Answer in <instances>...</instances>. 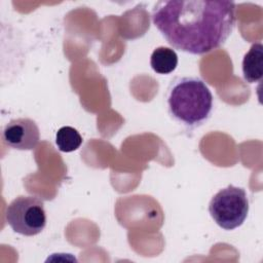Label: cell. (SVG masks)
<instances>
[{
	"mask_svg": "<svg viewBox=\"0 0 263 263\" xmlns=\"http://www.w3.org/2000/svg\"><path fill=\"white\" fill-rule=\"evenodd\" d=\"M151 17L171 46L200 55L219 48L231 35L236 4L213 0L158 1Z\"/></svg>",
	"mask_w": 263,
	"mask_h": 263,
	"instance_id": "6da1fadb",
	"label": "cell"
},
{
	"mask_svg": "<svg viewBox=\"0 0 263 263\" xmlns=\"http://www.w3.org/2000/svg\"><path fill=\"white\" fill-rule=\"evenodd\" d=\"M250 209L247 192L241 187L228 185L219 190L209 203V213L218 226L233 230L241 226Z\"/></svg>",
	"mask_w": 263,
	"mask_h": 263,
	"instance_id": "3957f363",
	"label": "cell"
},
{
	"mask_svg": "<svg viewBox=\"0 0 263 263\" xmlns=\"http://www.w3.org/2000/svg\"><path fill=\"white\" fill-rule=\"evenodd\" d=\"M82 144V138L78 130L72 126H63L55 134V145L62 152L77 150Z\"/></svg>",
	"mask_w": 263,
	"mask_h": 263,
	"instance_id": "ba28073f",
	"label": "cell"
},
{
	"mask_svg": "<svg viewBox=\"0 0 263 263\" xmlns=\"http://www.w3.org/2000/svg\"><path fill=\"white\" fill-rule=\"evenodd\" d=\"M242 76L249 83L261 81L263 77V45L260 42L252 44L242 60Z\"/></svg>",
	"mask_w": 263,
	"mask_h": 263,
	"instance_id": "8992f818",
	"label": "cell"
},
{
	"mask_svg": "<svg viewBox=\"0 0 263 263\" xmlns=\"http://www.w3.org/2000/svg\"><path fill=\"white\" fill-rule=\"evenodd\" d=\"M165 101L171 117L189 128L200 126L212 115V91L197 76L173 79L166 88Z\"/></svg>",
	"mask_w": 263,
	"mask_h": 263,
	"instance_id": "7a4b0ae2",
	"label": "cell"
},
{
	"mask_svg": "<svg viewBox=\"0 0 263 263\" xmlns=\"http://www.w3.org/2000/svg\"><path fill=\"white\" fill-rule=\"evenodd\" d=\"M150 65L154 72L158 74H170L178 65V55L170 47H156L150 58Z\"/></svg>",
	"mask_w": 263,
	"mask_h": 263,
	"instance_id": "52a82bcc",
	"label": "cell"
},
{
	"mask_svg": "<svg viewBox=\"0 0 263 263\" xmlns=\"http://www.w3.org/2000/svg\"><path fill=\"white\" fill-rule=\"evenodd\" d=\"M4 143L16 150H33L40 142V132L36 122L30 118L11 119L2 130Z\"/></svg>",
	"mask_w": 263,
	"mask_h": 263,
	"instance_id": "5b68a950",
	"label": "cell"
},
{
	"mask_svg": "<svg viewBox=\"0 0 263 263\" xmlns=\"http://www.w3.org/2000/svg\"><path fill=\"white\" fill-rule=\"evenodd\" d=\"M6 221L10 228L22 235L39 234L46 225L44 202L32 195H20L6 208Z\"/></svg>",
	"mask_w": 263,
	"mask_h": 263,
	"instance_id": "277c9868",
	"label": "cell"
}]
</instances>
